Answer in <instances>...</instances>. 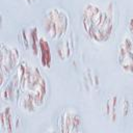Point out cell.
I'll return each mask as SVG.
<instances>
[{"label":"cell","instance_id":"52a82bcc","mask_svg":"<svg viewBox=\"0 0 133 133\" xmlns=\"http://www.w3.org/2000/svg\"><path fill=\"white\" fill-rule=\"evenodd\" d=\"M41 37L42 36L38 34V29L36 26L22 28V30L19 33V41L23 48H25L26 50H30L35 55L38 54Z\"/></svg>","mask_w":133,"mask_h":133},{"label":"cell","instance_id":"3957f363","mask_svg":"<svg viewBox=\"0 0 133 133\" xmlns=\"http://www.w3.org/2000/svg\"><path fill=\"white\" fill-rule=\"evenodd\" d=\"M45 32L52 39L62 38L70 26V17L65 10L60 7H52L46 11L43 19Z\"/></svg>","mask_w":133,"mask_h":133},{"label":"cell","instance_id":"ba28073f","mask_svg":"<svg viewBox=\"0 0 133 133\" xmlns=\"http://www.w3.org/2000/svg\"><path fill=\"white\" fill-rule=\"evenodd\" d=\"M22 126L21 118L9 106H5L0 112V130L1 132H16Z\"/></svg>","mask_w":133,"mask_h":133},{"label":"cell","instance_id":"8fae6325","mask_svg":"<svg viewBox=\"0 0 133 133\" xmlns=\"http://www.w3.org/2000/svg\"><path fill=\"white\" fill-rule=\"evenodd\" d=\"M38 54L41 56V60L44 66L49 68L51 64V51L49 43L45 37H41L39 39V48H38Z\"/></svg>","mask_w":133,"mask_h":133},{"label":"cell","instance_id":"9c48e42d","mask_svg":"<svg viewBox=\"0 0 133 133\" xmlns=\"http://www.w3.org/2000/svg\"><path fill=\"white\" fill-rule=\"evenodd\" d=\"M102 109L104 111V114L108 118L115 121L118 114L122 115V98H119L115 94L109 95L104 101Z\"/></svg>","mask_w":133,"mask_h":133},{"label":"cell","instance_id":"4fadbf2b","mask_svg":"<svg viewBox=\"0 0 133 133\" xmlns=\"http://www.w3.org/2000/svg\"><path fill=\"white\" fill-rule=\"evenodd\" d=\"M25 3H27V4H31V3H34V2H36L37 0H23Z\"/></svg>","mask_w":133,"mask_h":133},{"label":"cell","instance_id":"7c38bea8","mask_svg":"<svg viewBox=\"0 0 133 133\" xmlns=\"http://www.w3.org/2000/svg\"><path fill=\"white\" fill-rule=\"evenodd\" d=\"M128 29H129V32H130L131 37L133 38V15H132V17H131L130 20H129V23H128Z\"/></svg>","mask_w":133,"mask_h":133},{"label":"cell","instance_id":"6da1fadb","mask_svg":"<svg viewBox=\"0 0 133 133\" xmlns=\"http://www.w3.org/2000/svg\"><path fill=\"white\" fill-rule=\"evenodd\" d=\"M49 86L41 71L27 60H21L7 83L1 87L3 100H18L19 107L28 113L36 111L47 101Z\"/></svg>","mask_w":133,"mask_h":133},{"label":"cell","instance_id":"7a4b0ae2","mask_svg":"<svg viewBox=\"0 0 133 133\" xmlns=\"http://www.w3.org/2000/svg\"><path fill=\"white\" fill-rule=\"evenodd\" d=\"M82 26L97 43L107 42L114 32V20L108 11L95 3H87L82 10Z\"/></svg>","mask_w":133,"mask_h":133},{"label":"cell","instance_id":"5b68a950","mask_svg":"<svg viewBox=\"0 0 133 133\" xmlns=\"http://www.w3.org/2000/svg\"><path fill=\"white\" fill-rule=\"evenodd\" d=\"M57 130L64 133L81 132L83 121L81 115L74 109L64 108L62 109L56 118Z\"/></svg>","mask_w":133,"mask_h":133},{"label":"cell","instance_id":"277c9868","mask_svg":"<svg viewBox=\"0 0 133 133\" xmlns=\"http://www.w3.org/2000/svg\"><path fill=\"white\" fill-rule=\"evenodd\" d=\"M20 51L16 47H12L5 42L1 43V86L5 84V81L8 80V76L16 70V68L20 63Z\"/></svg>","mask_w":133,"mask_h":133},{"label":"cell","instance_id":"8992f818","mask_svg":"<svg viewBox=\"0 0 133 133\" xmlns=\"http://www.w3.org/2000/svg\"><path fill=\"white\" fill-rule=\"evenodd\" d=\"M116 59L124 72L133 74V38L131 36L126 35L123 37L117 47Z\"/></svg>","mask_w":133,"mask_h":133},{"label":"cell","instance_id":"30bf717a","mask_svg":"<svg viewBox=\"0 0 133 133\" xmlns=\"http://www.w3.org/2000/svg\"><path fill=\"white\" fill-rule=\"evenodd\" d=\"M58 44L56 45V55L57 57H59L60 60H65L68 59L73 51H74V41H73V36H66L65 39H58Z\"/></svg>","mask_w":133,"mask_h":133}]
</instances>
